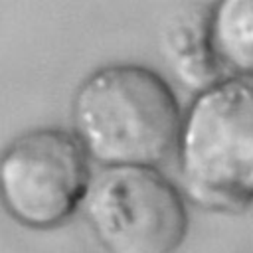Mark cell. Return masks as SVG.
Here are the masks:
<instances>
[{"label":"cell","mask_w":253,"mask_h":253,"mask_svg":"<svg viewBox=\"0 0 253 253\" xmlns=\"http://www.w3.org/2000/svg\"><path fill=\"white\" fill-rule=\"evenodd\" d=\"M182 121L168 81L136 63L95 69L71 99V132L101 168H158L176 154Z\"/></svg>","instance_id":"obj_1"},{"label":"cell","mask_w":253,"mask_h":253,"mask_svg":"<svg viewBox=\"0 0 253 253\" xmlns=\"http://www.w3.org/2000/svg\"><path fill=\"white\" fill-rule=\"evenodd\" d=\"M188 204L213 213L253 206V81L223 79L192 97L176 148Z\"/></svg>","instance_id":"obj_2"},{"label":"cell","mask_w":253,"mask_h":253,"mask_svg":"<svg viewBox=\"0 0 253 253\" xmlns=\"http://www.w3.org/2000/svg\"><path fill=\"white\" fill-rule=\"evenodd\" d=\"M71 130L34 128L16 136L0 158L6 213L28 229H53L83 210L95 174Z\"/></svg>","instance_id":"obj_4"},{"label":"cell","mask_w":253,"mask_h":253,"mask_svg":"<svg viewBox=\"0 0 253 253\" xmlns=\"http://www.w3.org/2000/svg\"><path fill=\"white\" fill-rule=\"evenodd\" d=\"M83 215L105 253H174L188 231V200L158 168H101Z\"/></svg>","instance_id":"obj_3"},{"label":"cell","mask_w":253,"mask_h":253,"mask_svg":"<svg viewBox=\"0 0 253 253\" xmlns=\"http://www.w3.org/2000/svg\"><path fill=\"white\" fill-rule=\"evenodd\" d=\"M158 43L174 79L194 95L225 79L211 43L210 4H186L168 14Z\"/></svg>","instance_id":"obj_5"},{"label":"cell","mask_w":253,"mask_h":253,"mask_svg":"<svg viewBox=\"0 0 253 253\" xmlns=\"http://www.w3.org/2000/svg\"><path fill=\"white\" fill-rule=\"evenodd\" d=\"M210 32L225 79L253 81V0L211 2Z\"/></svg>","instance_id":"obj_6"}]
</instances>
